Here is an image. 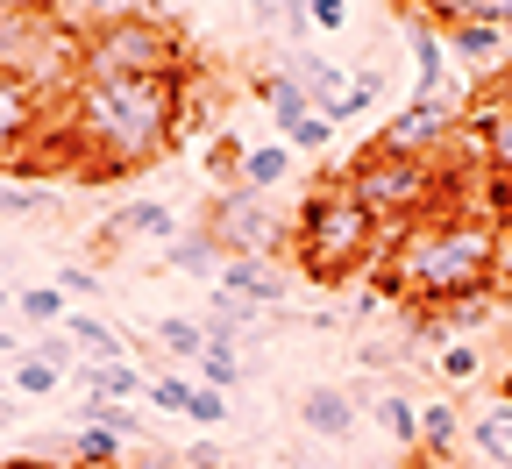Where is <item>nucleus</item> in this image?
I'll use <instances>...</instances> for the list:
<instances>
[{
	"label": "nucleus",
	"mask_w": 512,
	"mask_h": 469,
	"mask_svg": "<svg viewBox=\"0 0 512 469\" xmlns=\"http://www.w3.org/2000/svg\"><path fill=\"white\" fill-rule=\"evenodd\" d=\"M185 86L192 79H79L57 107V128L72 143V178L114 185L157 164L185 128Z\"/></svg>",
	"instance_id": "nucleus-1"
},
{
	"label": "nucleus",
	"mask_w": 512,
	"mask_h": 469,
	"mask_svg": "<svg viewBox=\"0 0 512 469\" xmlns=\"http://www.w3.org/2000/svg\"><path fill=\"white\" fill-rule=\"evenodd\" d=\"M491 249L498 221L477 207H441L392 228L377 256V292L392 306H470L491 299Z\"/></svg>",
	"instance_id": "nucleus-2"
},
{
	"label": "nucleus",
	"mask_w": 512,
	"mask_h": 469,
	"mask_svg": "<svg viewBox=\"0 0 512 469\" xmlns=\"http://www.w3.org/2000/svg\"><path fill=\"white\" fill-rule=\"evenodd\" d=\"M384 242H392V228H384V221L363 207V199H349V192H342V178H335V185H320L306 207H299L292 256H299V271H306V278L335 285V278L363 271V263H377V256H384Z\"/></svg>",
	"instance_id": "nucleus-3"
},
{
	"label": "nucleus",
	"mask_w": 512,
	"mask_h": 469,
	"mask_svg": "<svg viewBox=\"0 0 512 469\" xmlns=\"http://www.w3.org/2000/svg\"><path fill=\"white\" fill-rule=\"evenodd\" d=\"M456 185H463V178H448L441 157H384V150H363V157H349V171H342V192L363 199L384 228H406V221H420V214L463 207V199H448Z\"/></svg>",
	"instance_id": "nucleus-4"
},
{
	"label": "nucleus",
	"mask_w": 512,
	"mask_h": 469,
	"mask_svg": "<svg viewBox=\"0 0 512 469\" xmlns=\"http://www.w3.org/2000/svg\"><path fill=\"white\" fill-rule=\"evenodd\" d=\"M79 79H192V43L171 15H128L79 36Z\"/></svg>",
	"instance_id": "nucleus-5"
},
{
	"label": "nucleus",
	"mask_w": 512,
	"mask_h": 469,
	"mask_svg": "<svg viewBox=\"0 0 512 469\" xmlns=\"http://www.w3.org/2000/svg\"><path fill=\"white\" fill-rule=\"evenodd\" d=\"M0 79L29 86L43 107H64L79 86V36H64L50 15L43 22H0Z\"/></svg>",
	"instance_id": "nucleus-6"
},
{
	"label": "nucleus",
	"mask_w": 512,
	"mask_h": 469,
	"mask_svg": "<svg viewBox=\"0 0 512 469\" xmlns=\"http://www.w3.org/2000/svg\"><path fill=\"white\" fill-rule=\"evenodd\" d=\"M200 228L214 235L221 256H278V242H285V235H278V214H271V199L249 192V185L214 192V207H207Z\"/></svg>",
	"instance_id": "nucleus-7"
},
{
	"label": "nucleus",
	"mask_w": 512,
	"mask_h": 469,
	"mask_svg": "<svg viewBox=\"0 0 512 469\" xmlns=\"http://www.w3.org/2000/svg\"><path fill=\"white\" fill-rule=\"evenodd\" d=\"M463 107L470 100H406L377 128L370 150H384V157H441L448 143H463Z\"/></svg>",
	"instance_id": "nucleus-8"
},
{
	"label": "nucleus",
	"mask_w": 512,
	"mask_h": 469,
	"mask_svg": "<svg viewBox=\"0 0 512 469\" xmlns=\"http://www.w3.org/2000/svg\"><path fill=\"white\" fill-rule=\"evenodd\" d=\"M50 114L57 107H43L29 86L0 79V171H29L36 164V150L50 143Z\"/></svg>",
	"instance_id": "nucleus-9"
},
{
	"label": "nucleus",
	"mask_w": 512,
	"mask_h": 469,
	"mask_svg": "<svg viewBox=\"0 0 512 469\" xmlns=\"http://www.w3.org/2000/svg\"><path fill=\"white\" fill-rule=\"evenodd\" d=\"M406 50H413V100H463V86L448 79V36L427 15H406Z\"/></svg>",
	"instance_id": "nucleus-10"
},
{
	"label": "nucleus",
	"mask_w": 512,
	"mask_h": 469,
	"mask_svg": "<svg viewBox=\"0 0 512 469\" xmlns=\"http://www.w3.org/2000/svg\"><path fill=\"white\" fill-rule=\"evenodd\" d=\"M463 143L484 150V171L512 178V93H477L463 107Z\"/></svg>",
	"instance_id": "nucleus-11"
},
{
	"label": "nucleus",
	"mask_w": 512,
	"mask_h": 469,
	"mask_svg": "<svg viewBox=\"0 0 512 469\" xmlns=\"http://www.w3.org/2000/svg\"><path fill=\"white\" fill-rule=\"evenodd\" d=\"M214 285L235 292V299H249V306H264V313H278L285 292H292V271H285L278 256H228Z\"/></svg>",
	"instance_id": "nucleus-12"
},
{
	"label": "nucleus",
	"mask_w": 512,
	"mask_h": 469,
	"mask_svg": "<svg viewBox=\"0 0 512 469\" xmlns=\"http://www.w3.org/2000/svg\"><path fill=\"white\" fill-rule=\"evenodd\" d=\"M185 228H178V214L164 207V199H121V207L100 221V249H114V242H178Z\"/></svg>",
	"instance_id": "nucleus-13"
},
{
	"label": "nucleus",
	"mask_w": 512,
	"mask_h": 469,
	"mask_svg": "<svg viewBox=\"0 0 512 469\" xmlns=\"http://www.w3.org/2000/svg\"><path fill=\"white\" fill-rule=\"evenodd\" d=\"M441 36H448V64H463L470 79H498L505 72V29L463 22V29H441Z\"/></svg>",
	"instance_id": "nucleus-14"
},
{
	"label": "nucleus",
	"mask_w": 512,
	"mask_h": 469,
	"mask_svg": "<svg viewBox=\"0 0 512 469\" xmlns=\"http://www.w3.org/2000/svg\"><path fill=\"white\" fill-rule=\"evenodd\" d=\"M299 427H306L313 441H342V434H356V391H342V384H313V391L299 398Z\"/></svg>",
	"instance_id": "nucleus-15"
},
{
	"label": "nucleus",
	"mask_w": 512,
	"mask_h": 469,
	"mask_svg": "<svg viewBox=\"0 0 512 469\" xmlns=\"http://www.w3.org/2000/svg\"><path fill=\"white\" fill-rule=\"evenodd\" d=\"M128 15H157V0H50V22L64 36H93V29L128 22Z\"/></svg>",
	"instance_id": "nucleus-16"
},
{
	"label": "nucleus",
	"mask_w": 512,
	"mask_h": 469,
	"mask_svg": "<svg viewBox=\"0 0 512 469\" xmlns=\"http://www.w3.org/2000/svg\"><path fill=\"white\" fill-rule=\"evenodd\" d=\"M292 79L306 86L313 114H328V121L342 128V107H349V72H342L335 57H299V64H292Z\"/></svg>",
	"instance_id": "nucleus-17"
},
{
	"label": "nucleus",
	"mask_w": 512,
	"mask_h": 469,
	"mask_svg": "<svg viewBox=\"0 0 512 469\" xmlns=\"http://www.w3.org/2000/svg\"><path fill=\"white\" fill-rule=\"evenodd\" d=\"M64 334H72L79 363H121V356H128L121 327H107V320H100V313H86V306H72V313H64Z\"/></svg>",
	"instance_id": "nucleus-18"
},
{
	"label": "nucleus",
	"mask_w": 512,
	"mask_h": 469,
	"mask_svg": "<svg viewBox=\"0 0 512 469\" xmlns=\"http://www.w3.org/2000/svg\"><path fill=\"white\" fill-rule=\"evenodd\" d=\"M72 377L86 384V398H121V406H136V398L150 391V377L128 363V356H121V363H79Z\"/></svg>",
	"instance_id": "nucleus-19"
},
{
	"label": "nucleus",
	"mask_w": 512,
	"mask_h": 469,
	"mask_svg": "<svg viewBox=\"0 0 512 469\" xmlns=\"http://www.w3.org/2000/svg\"><path fill=\"white\" fill-rule=\"evenodd\" d=\"M164 263H171V271H178V278H200V285H214L228 256H221V249H214V235L200 228V235H178V242L164 249Z\"/></svg>",
	"instance_id": "nucleus-20"
},
{
	"label": "nucleus",
	"mask_w": 512,
	"mask_h": 469,
	"mask_svg": "<svg viewBox=\"0 0 512 469\" xmlns=\"http://www.w3.org/2000/svg\"><path fill=\"white\" fill-rule=\"evenodd\" d=\"M292 178V150L285 143H242V185L249 192H278Z\"/></svg>",
	"instance_id": "nucleus-21"
},
{
	"label": "nucleus",
	"mask_w": 512,
	"mask_h": 469,
	"mask_svg": "<svg viewBox=\"0 0 512 469\" xmlns=\"http://www.w3.org/2000/svg\"><path fill=\"white\" fill-rule=\"evenodd\" d=\"M150 334H157V349H164L171 363H200V349H207V327L192 320V313H157Z\"/></svg>",
	"instance_id": "nucleus-22"
},
{
	"label": "nucleus",
	"mask_w": 512,
	"mask_h": 469,
	"mask_svg": "<svg viewBox=\"0 0 512 469\" xmlns=\"http://www.w3.org/2000/svg\"><path fill=\"white\" fill-rule=\"evenodd\" d=\"M256 100L271 107V121H278V128H292L299 114H313V100H306V86H299L292 72H264V79H256Z\"/></svg>",
	"instance_id": "nucleus-23"
},
{
	"label": "nucleus",
	"mask_w": 512,
	"mask_h": 469,
	"mask_svg": "<svg viewBox=\"0 0 512 469\" xmlns=\"http://www.w3.org/2000/svg\"><path fill=\"white\" fill-rule=\"evenodd\" d=\"M456 434H463V413L448 406V398H427L420 406V448L441 462V455H456Z\"/></svg>",
	"instance_id": "nucleus-24"
},
{
	"label": "nucleus",
	"mask_w": 512,
	"mask_h": 469,
	"mask_svg": "<svg viewBox=\"0 0 512 469\" xmlns=\"http://www.w3.org/2000/svg\"><path fill=\"white\" fill-rule=\"evenodd\" d=\"M15 313L29 320V334H43V327H64V313H72V299H64L57 285H22V292H15Z\"/></svg>",
	"instance_id": "nucleus-25"
},
{
	"label": "nucleus",
	"mask_w": 512,
	"mask_h": 469,
	"mask_svg": "<svg viewBox=\"0 0 512 469\" xmlns=\"http://www.w3.org/2000/svg\"><path fill=\"white\" fill-rule=\"evenodd\" d=\"M192 370H200V384H207V391H235V384L249 377V370H242V349H235V342H207Z\"/></svg>",
	"instance_id": "nucleus-26"
},
{
	"label": "nucleus",
	"mask_w": 512,
	"mask_h": 469,
	"mask_svg": "<svg viewBox=\"0 0 512 469\" xmlns=\"http://www.w3.org/2000/svg\"><path fill=\"white\" fill-rule=\"evenodd\" d=\"M72 462H107V469H121V462H128V441H121V434H107V427L72 420Z\"/></svg>",
	"instance_id": "nucleus-27"
},
{
	"label": "nucleus",
	"mask_w": 512,
	"mask_h": 469,
	"mask_svg": "<svg viewBox=\"0 0 512 469\" xmlns=\"http://www.w3.org/2000/svg\"><path fill=\"white\" fill-rule=\"evenodd\" d=\"M377 427L392 434L399 448H420V406H413L406 391H384V398H377Z\"/></svg>",
	"instance_id": "nucleus-28"
},
{
	"label": "nucleus",
	"mask_w": 512,
	"mask_h": 469,
	"mask_svg": "<svg viewBox=\"0 0 512 469\" xmlns=\"http://www.w3.org/2000/svg\"><path fill=\"white\" fill-rule=\"evenodd\" d=\"M57 384H64V370H57V363H43V356H29V349H22V356H15V370H8V391H15V398H50Z\"/></svg>",
	"instance_id": "nucleus-29"
},
{
	"label": "nucleus",
	"mask_w": 512,
	"mask_h": 469,
	"mask_svg": "<svg viewBox=\"0 0 512 469\" xmlns=\"http://www.w3.org/2000/svg\"><path fill=\"white\" fill-rule=\"evenodd\" d=\"M79 420H86V427H107V434H121V441H136V434H143L136 406H121V398H86Z\"/></svg>",
	"instance_id": "nucleus-30"
},
{
	"label": "nucleus",
	"mask_w": 512,
	"mask_h": 469,
	"mask_svg": "<svg viewBox=\"0 0 512 469\" xmlns=\"http://www.w3.org/2000/svg\"><path fill=\"white\" fill-rule=\"evenodd\" d=\"M249 15H256V29H278V36H306L313 29L306 0H249Z\"/></svg>",
	"instance_id": "nucleus-31"
},
{
	"label": "nucleus",
	"mask_w": 512,
	"mask_h": 469,
	"mask_svg": "<svg viewBox=\"0 0 512 469\" xmlns=\"http://www.w3.org/2000/svg\"><path fill=\"white\" fill-rule=\"evenodd\" d=\"M328 143H335V121H328V114H299V121L285 128V150H292V157H320Z\"/></svg>",
	"instance_id": "nucleus-32"
},
{
	"label": "nucleus",
	"mask_w": 512,
	"mask_h": 469,
	"mask_svg": "<svg viewBox=\"0 0 512 469\" xmlns=\"http://www.w3.org/2000/svg\"><path fill=\"white\" fill-rule=\"evenodd\" d=\"M434 370H441L448 384H470V377H484V349H477V342H441Z\"/></svg>",
	"instance_id": "nucleus-33"
},
{
	"label": "nucleus",
	"mask_w": 512,
	"mask_h": 469,
	"mask_svg": "<svg viewBox=\"0 0 512 469\" xmlns=\"http://www.w3.org/2000/svg\"><path fill=\"white\" fill-rule=\"evenodd\" d=\"M143 398H150L157 413H178V420H185V413H192V377H178V370H157Z\"/></svg>",
	"instance_id": "nucleus-34"
},
{
	"label": "nucleus",
	"mask_w": 512,
	"mask_h": 469,
	"mask_svg": "<svg viewBox=\"0 0 512 469\" xmlns=\"http://www.w3.org/2000/svg\"><path fill=\"white\" fill-rule=\"evenodd\" d=\"M377 100H384V72H377V64H363V72H349V107H342V121L370 114Z\"/></svg>",
	"instance_id": "nucleus-35"
},
{
	"label": "nucleus",
	"mask_w": 512,
	"mask_h": 469,
	"mask_svg": "<svg viewBox=\"0 0 512 469\" xmlns=\"http://www.w3.org/2000/svg\"><path fill=\"white\" fill-rule=\"evenodd\" d=\"M29 356H43V363H57L64 377H72V370H79V349H72V334H64V327H43V334H36V342H29Z\"/></svg>",
	"instance_id": "nucleus-36"
},
{
	"label": "nucleus",
	"mask_w": 512,
	"mask_h": 469,
	"mask_svg": "<svg viewBox=\"0 0 512 469\" xmlns=\"http://www.w3.org/2000/svg\"><path fill=\"white\" fill-rule=\"evenodd\" d=\"M185 427H228V391L192 384V413H185Z\"/></svg>",
	"instance_id": "nucleus-37"
},
{
	"label": "nucleus",
	"mask_w": 512,
	"mask_h": 469,
	"mask_svg": "<svg viewBox=\"0 0 512 469\" xmlns=\"http://www.w3.org/2000/svg\"><path fill=\"white\" fill-rule=\"evenodd\" d=\"M207 171H214V185L228 192V185H242V143L235 136H221L214 150H207Z\"/></svg>",
	"instance_id": "nucleus-38"
},
{
	"label": "nucleus",
	"mask_w": 512,
	"mask_h": 469,
	"mask_svg": "<svg viewBox=\"0 0 512 469\" xmlns=\"http://www.w3.org/2000/svg\"><path fill=\"white\" fill-rule=\"evenodd\" d=\"M50 285H57L64 299H93V292H100V271H93V263H64Z\"/></svg>",
	"instance_id": "nucleus-39"
},
{
	"label": "nucleus",
	"mask_w": 512,
	"mask_h": 469,
	"mask_svg": "<svg viewBox=\"0 0 512 469\" xmlns=\"http://www.w3.org/2000/svg\"><path fill=\"white\" fill-rule=\"evenodd\" d=\"M306 22H313L320 36H335V29H349V0H306Z\"/></svg>",
	"instance_id": "nucleus-40"
},
{
	"label": "nucleus",
	"mask_w": 512,
	"mask_h": 469,
	"mask_svg": "<svg viewBox=\"0 0 512 469\" xmlns=\"http://www.w3.org/2000/svg\"><path fill=\"white\" fill-rule=\"evenodd\" d=\"M484 192H491V199H484V214H491L498 228H512V178H498V171H484Z\"/></svg>",
	"instance_id": "nucleus-41"
},
{
	"label": "nucleus",
	"mask_w": 512,
	"mask_h": 469,
	"mask_svg": "<svg viewBox=\"0 0 512 469\" xmlns=\"http://www.w3.org/2000/svg\"><path fill=\"white\" fill-rule=\"evenodd\" d=\"M491 292H512V228H498V249H491Z\"/></svg>",
	"instance_id": "nucleus-42"
},
{
	"label": "nucleus",
	"mask_w": 512,
	"mask_h": 469,
	"mask_svg": "<svg viewBox=\"0 0 512 469\" xmlns=\"http://www.w3.org/2000/svg\"><path fill=\"white\" fill-rule=\"evenodd\" d=\"M50 0H0V22H43Z\"/></svg>",
	"instance_id": "nucleus-43"
},
{
	"label": "nucleus",
	"mask_w": 512,
	"mask_h": 469,
	"mask_svg": "<svg viewBox=\"0 0 512 469\" xmlns=\"http://www.w3.org/2000/svg\"><path fill=\"white\" fill-rule=\"evenodd\" d=\"M0 214H8V221H22V214H43V199H36V192H0Z\"/></svg>",
	"instance_id": "nucleus-44"
},
{
	"label": "nucleus",
	"mask_w": 512,
	"mask_h": 469,
	"mask_svg": "<svg viewBox=\"0 0 512 469\" xmlns=\"http://www.w3.org/2000/svg\"><path fill=\"white\" fill-rule=\"evenodd\" d=\"M22 349H29V342H15V334H8V327H0V356H8V363H15Z\"/></svg>",
	"instance_id": "nucleus-45"
},
{
	"label": "nucleus",
	"mask_w": 512,
	"mask_h": 469,
	"mask_svg": "<svg viewBox=\"0 0 512 469\" xmlns=\"http://www.w3.org/2000/svg\"><path fill=\"white\" fill-rule=\"evenodd\" d=\"M8 313H15V292H8V285H0V320H8Z\"/></svg>",
	"instance_id": "nucleus-46"
},
{
	"label": "nucleus",
	"mask_w": 512,
	"mask_h": 469,
	"mask_svg": "<svg viewBox=\"0 0 512 469\" xmlns=\"http://www.w3.org/2000/svg\"><path fill=\"white\" fill-rule=\"evenodd\" d=\"M392 8H399V22H406V15H420V0H392Z\"/></svg>",
	"instance_id": "nucleus-47"
},
{
	"label": "nucleus",
	"mask_w": 512,
	"mask_h": 469,
	"mask_svg": "<svg viewBox=\"0 0 512 469\" xmlns=\"http://www.w3.org/2000/svg\"><path fill=\"white\" fill-rule=\"evenodd\" d=\"M498 398H505V406H512V370H505V377H498Z\"/></svg>",
	"instance_id": "nucleus-48"
},
{
	"label": "nucleus",
	"mask_w": 512,
	"mask_h": 469,
	"mask_svg": "<svg viewBox=\"0 0 512 469\" xmlns=\"http://www.w3.org/2000/svg\"><path fill=\"white\" fill-rule=\"evenodd\" d=\"M8 420H15V398H0V427H8Z\"/></svg>",
	"instance_id": "nucleus-49"
},
{
	"label": "nucleus",
	"mask_w": 512,
	"mask_h": 469,
	"mask_svg": "<svg viewBox=\"0 0 512 469\" xmlns=\"http://www.w3.org/2000/svg\"><path fill=\"white\" fill-rule=\"evenodd\" d=\"M64 469H107V462H64Z\"/></svg>",
	"instance_id": "nucleus-50"
}]
</instances>
